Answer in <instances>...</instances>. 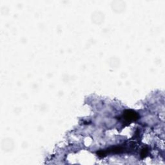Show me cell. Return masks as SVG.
<instances>
[{
    "mask_svg": "<svg viewBox=\"0 0 165 165\" xmlns=\"http://www.w3.org/2000/svg\"><path fill=\"white\" fill-rule=\"evenodd\" d=\"M148 153V148L145 147V148H142V150H141V158H142V159L145 158V157L147 156Z\"/></svg>",
    "mask_w": 165,
    "mask_h": 165,
    "instance_id": "2",
    "label": "cell"
},
{
    "mask_svg": "<svg viewBox=\"0 0 165 165\" xmlns=\"http://www.w3.org/2000/svg\"><path fill=\"white\" fill-rule=\"evenodd\" d=\"M123 118L127 123H130L131 122L137 121L139 118V115L136 112L131 110H127L124 112Z\"/></svg>",
    "mask_w": 165,
    "mask_h": 165,
    "instance_id": "1",
    "label": "cell"
}]
</instances>
